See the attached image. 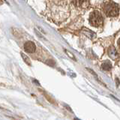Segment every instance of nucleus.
<instances>
[{
    "instance_id": "1",
    "label": "nucleus",
    "mask_w": 120,
    "mask_h": 120,
    "mask_svg": "<svg viewBox=\"0 0 120 120\" xmlns=\"http://www.w3.org/2000/svg\"><path fill=\"white\" fill-rule=\"evenodd\" d=\"M104 13L108 17H116L119 14V7L116 3L112 1H106L102 5Z\"/></svg>"
},
{
    "instance_id": "2",
    "label": "nucleus",
    "mask_w": 120,
    "mask_h": 120,
    "mask_svg": "<svg viewBox=\"0 0 120 120\" xmlns=\"http://www.w3.org/2000/svg\"><path fill=\"white\" fill-rule=\"evenodd\" d=\"M89 22L94 27H99L103 24L104 19L98 11H94L89 15Z\"/></svg>"
},
{
    "instance_id": "3",
    "label": "nucleus",
    "mask_w": 120,
    "mask_h": 120,
    "mask_svg": "<svg viewBox=\"0 0 120 120\" xmlns=\"http://www.w3.org/2000/svg\"><path fill=\"white\" fill-rule=\"evenodd\" d=\"M24 50L26 52H29V53H33L36 50V46L34 42L31 41H26L24 44Z\"/></svg>"
},
{
    "instance_id": "4",
    "label": "nucleus",
    "mask_w": 120,
    "mask_h": 120,
    "mask_svg": "<svg viewBox=\"0 0 120 120\" xmlns=\"http://www.w3.org/2000/svg\"><path fill=\"white\" fill-rule=\"evenodd\" d=\"M72 2L76 6L82 8H88L89 6V1H74Z\"/></svg>"
},
{
    "instance_id": "5",
    "label": "nucleus",
    "mask_w": 120,
    "mask_h": 120,
    "mask_svg": "<svg viewBox=\"0 0 120 120\" xmlns=\"http://www.w3.org/2000/svg\"><path fill=\"white\" fill-rule=\"evenodd\" d=\"M112 49H113V47H110V49H109L108 53H109V56H110V58L115 59L116 57H117L118 54H117V52H116V49H114L113 52H112Z\"/></svg>"
},
{
    "instance_id": "6",
    "label": "nucleus",
    "mask_w": 120,
    "mask_h": 120,
    "mask_svg": "<svg viewBox=\"0 0 120 120\" xmlns=\"http://www.w3.org/2000/svg\"><path fill=\"white\" fill-rule=\"evenodd\" d=\"M20 55L22 56V59H23V61L26 62V64H27L29 66H31L32 62H31V60H30V59L28 57V56H26L25 53H23V52H20Z\"/></svg>"
},
{
    "instance_id": "7",
    "label": "nucleus",
    "mask_w": 120,
    "mask_h": 120,
    "mask_svg": "<svg viewBox=\"0 0 120 120\" xmlns=\"http://www.w3.org/2000/svg\"><path fill=\"white\" fill-rule=\"evenodd\" d=\"M111 64L110 62H107L106 63H104L102 65H101V68H102V69L105 70V71H110L111 69Z\"/></svg>"
},
{
    "instance_id": "8",
    "label": "nucleus",
    "mask_w": 120,
    "mask_h": 120,
    "mask_svg": "<svg viewBox=\"0 0 120 120\" xmlns=\"http://www.w3.org/2000/svg\"><path fill=\"white\" fill-rule=\"evenodd\" d=\"M117 44H118V47H119V48L120 49V38H119V39L118 40V42H117Z\"/></svg>"
},
{
    "instance_id": "9",
    "label": "nucleus",
    "mask_w": 120,
    "mask_h": 120,
    "mask_svg": "<svg viewBox=\"0 0 120 120\" xmlns=\"http://www.w3.org/2000/svg\"><path fill=\"white\" fill-rule=\"evenodd\" d=\"M74 120H79V119H77V118H75V119H74Z\"/></svg>"
}]
</instances>
